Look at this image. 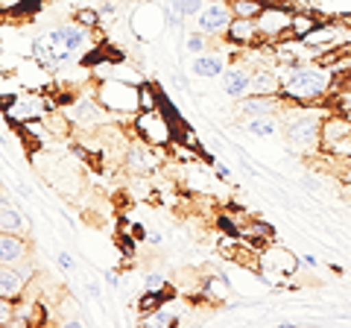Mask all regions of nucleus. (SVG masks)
<instances>
[{
    "mask_svg": "<svg viewBox=\"0 0 351 328\" xmlns=\"http://www.w3.org/2000/svg\"><path fill=\"white\" fill-rule=\"evenodd\" d=\"M281 100L284 103H304L316 106L325 103L331 94L337 73L334 68H328L325 62H299V65H281Z\"/></svg>",
    "mask_w": 351,
    "mask_h": 328,
    "instance_id": "1",
    "label": "nucleus"
},
{
    "mask_svg": "<svg viewBox=\"0 0 351 328\" xmlns=\"http://www.w3.org/2000/svg\"><path fill=\"white\" fill-rule=\"evenodd\" d=\"M290 115L281 120L284 124V141H287L290 152H313L322 150V126H325V115L316 112L313 106L304 103H290Z\"/></svg>",
    "mask_w": 351,
    "mask_h": 328,
    "instance_id": "2",
    "label": "nucleus"
},
{
    "mask_svg": "<svg viewBox=\"0 0 351 328\" xmlns=\"http://www.w3.org/2000/svg\"><path fill=\"white\" fill-rule=\"evenodd\" d=\"M97 91L94 97L100 100V106L106 108V112L112 115H138L141 112V85L135 82H126V80H94Z\"/></svg>",
    "mask_w": 351,
    "mask_h": 328,
    "instance_id": "3",
    "label": "nucleus"
},
{
    "mask_svg": "<svg viewBox=\"0 0 351 328\" xmlns=\"http://www.w3.org/2000/svg\"><path fill=\"white\" fill-rule=\"evenodd\" d=\"M53 108H59L56 103L50 100L47 91H36V89H24L18 91L15 97L3 100V115L9 124H29V120H44Z\"/></svg>",
    "mask_w": 351,
    "mask_h": 328,
    "instance_id": "4",
    "label": "nucleus"
},
{
    "mask_svg": "<svg viewBox=\"0 0 351 328\" xmlns=\"http://www.w3.org/2000/svg\"><path fill=\"white\" fill-rule=\"evenodd\" d=\"M132 129H135V135L141 141H147L149 147L156 150H164V147H173V126L167 115H164V108H141L132 120Z\"/></svg>",
    "mask_w": 351,
    "mask_h": 328,
    "instance_id": "5",
    "label": "nucleus"
},
{
    "mask_svg": "<svg viewBox=\"0 0 351 328\" xmlns=\"http://www.w3.org/2000/svg\"><path fill=\"white\" fill-rule=\"evenodd\" d=\"M29 59H36L41 68H47L56 73L62 65H68L73 62V50L64 45V38L59 36L56 30H50V32H44V36H38L36 41H32V47H29Z\"/></svg>",
    "mask_w": 351,
    "mask_h": 328,
    "instance_id": "6",
    "label": "nucleus"
},
{
    "mask_svg": "<svg viewBox=\"0 0 351 328\" xmlns=\"http://www.w3.org/2000/svg\"><path fill=\"white\" fill-rule=\"evenodd\" d=\"M255 24H258L261 38L267 41V45H276V41L290 36L293 12L287 6H281V3H267V6H263V12L255 18Z\"/></svg>",
    "mask_w": 351,
    "mask_h": 328,
    "instance_id": "7",
    "label": "nucleus"
},
{
    "mask_svg": "<svg viewBox=\"0 0 351 328\" xmlns=\"http://www.w3.org/2000/svg\"><path fill=\"white\" fill-rule=\"evenodd\" d=\"M232 21H234V12L228 6V0H208L205 9L196 15V30L205 32L208 38H226Z\"/></svg>",
    "mask_w": 351,
    "mask_h": 328,
    "instance_id": "8",
    "label": "nucleus"
},
{
    "mask_svg": "<svg viewBox=\"0 0 351 328\" xmlns=\"http://www.w3.org/2000/svg\"><path fill=\"white\" fill-rule=\"evenodd\" d=\"M129 30L132 36L141 38V41H152L158 38L164 30H167V18H164V9L152 6V3H141L135 12H132V21H129Z\"/></svg>",
    "mask_w": 351,
    "mask_h": 328,
    "instance_id": "9",
    "label": "nucleus"
},
{
    "mask_svg": "<svg viewBox=\"0 0 351 328\" xmlns=\"http://www.w3.org/2000/svg\"><path fill=\"white\" fill-rule=\"evenodd\" d=\"M219 91H223L228 100H243L252 94V68L246 62L234 59L226 68V73L219 76Z\"/></svg>",
    "mask_w": 351,
    "mask_h": 328,
    "instance_id": "10",
    "label": "nucleus"
},
{
    "mask_svg": "<svg viewBox=\"0 0 351 328\" xmlns=\"http://www.w3.org/2000/svg\"><path fill=\"white\" fill-rule=\"evenodd\" d=\"M232 62L234 59L228 56V50H223V47L219 50H205V53H199V56H193L191 76H196V80H219Z\"/></svg>",
    "mask_w": 351,
    "mask_h": 328,
    "instance_id": "11",
    "label": "nucleus"
},
{
    "mask_svg": "<svg viewBox=\"0 0 351 328\" xmlns=\"http://www.w3.org/2000/svg\"><path fill=\"white\" fill-rule=\"evenodd\" d=\"M32 279L29 264H0V299H21Z\"/></svg>",
    "mask_w": 351,
    "mask_h": 328,
    "instance_id": "12",
    "label": "nucleus"
},
{
    "mask_svg": "<svg viewBox=\"0 0 351 328\" xmlns=\"http://www.w3.org/2000/svg\"><path fill=\"white\" fill-rule=\"evenodd\" d=\"M302 264V258H295L290 249H284V246H269L263 255H258V267L263 272H269V276H293L295 270H299Z\"/></svg>",
    "mask_w": 351,
    "mask_h": 328,
    "instance_id": "13",
    "label": "nucleus"
},
{
    "mask_svg": "<svg viewBox=\"0 0 351 328\" xmlns=\"http://www.w3.org/2000/svg\"><path fill=\"white\" fill-rule=\"evenodd\" d=\"M123 164L129 173H156L158 170V152L156 147H149L147 141H135V144H126V152H123Z\"/></svg>",
    "mask_w": 351,
    "mask_h": 328,
    "instance_id": "14",
    "label": "nucleus"
},
{
    "mask_svg": "<svg viewBox=\"0 0 351 328\" xmlns=\"http://www.w3.org/2000/svg\"><path fill=\"white\" fill-rule=\"evenodd\" d=\"M226 41H228V45H232L234 50H246V47L263 45L255 18H234L232 27H228V32H226Z\"/></svg>",
    "mask_w": 351,
    "mask_h": 328,
    "instance_id": "15",
    "label": "nucleus"
},
{
    "mask_svg": "<svg viewBox=\"0 0 351 328\" xmlns=\"http://www.w3.org/2000/svg\"><path fill=\"white\" fill-rule=\"evenodd\" d=\"M237 103H240V115H246V120L267 117V115H281V108H284L281 97H261V94H249Z\"/></svg>",
    "mask_w": 351,
    "mask_h": 328,
    "instance_id": "16",
    "label": "nucleus"
},
{
    "mask_svg": "<svg viewBox=\"0 0 351 328\" xmlns=\"http://www.w3.org/2000/svg\"><path fill=\"white\" fill-rule=\"evenodd\" d=\"M56 32L64 38V45H68V47L73 50V56H76V59H80L88 47H91V32H94V30L82 27L80 21H68V24L56 27Z\"/></svg>",
    "mask_w": 351,
    "mask_h": 328,
    "instance_id": "17",
    "label": "nucleus"
},
{
    "mask_svg": "<svg viewBox=\"0 0 351 328\" xmlns=\"http://www.w3.org/2000/svg\"><path fill=\"white\" fill-rule=\"evenodd\" d=\"M27 249L29 244L24 240V235H12V232H3L0 235V264H24L27 261Z\"/></svg>",
    "mask_w": 351,
    "mask_h": 328,
    "instance_id": "18",
    "label": "nucleus"
},
{
    "mask_svg": "<svg viewBox=\"0 0 351 328\" xmlns=\"http://www.w3.org/2000/svg\"><path fill=\"white\" fill-rule=\"evenodd\" d=\"M337 36H339V27H337V24H331V21H319V27H316L311 36L304 38V45L311 47L313 56H319L322 50L339 47V45H337Z\"/></svg>",
    "mask_w": 351,
    "mask_h": 328,
    "instance_id": "19",
    "label": "nucleus"
},
{
    "mask_svg": "<svg viewBox=\"0 0 351 328\" xmlns=\"http://www.w3.org/2000/svg\"><path fill=\"white\" fill-rule=\"evenodd\" d=\"M0 229H3V232H12V235H24L27 232L24 214H21L18 205L9 202V200H3V205H0Z\"/></svg>",
    "mask_w": 351,
    "mask_h": 328,
    "instance_id": "20",
    "label": "nucleus"
},
{
    "mask_svg": "<svg viewBox=\"0 0 351 328\" xmlns=\"http://www.w3.org/2000/svg\"><path fill=\"white\" fill-rule=\"evenodd\" d=\"M246 129L258 138H276L278 132H284V124H281V115H267V117L246 120Z\"/></svg>",
    "mask_w": 351,
    "mask_h": 328,
    "instance_id": "21",
    "label": "nucleus"
},
{
    "mask_svg": "<svg viewBox=\"0 0 351 328\" xmlns=\"http://www.w3.org/2000/svg\"><path fill=\"white\" fill-rule=\"evenodd\" d=\"M319 27V21H316V15H311V12H293V30H290V36L293 38H307L311 32Z\"/></svg>",
    "mask_w": 351,
    "mask_h": 328,
    "instance_id": "22",
    "label": "nucleus"
},
{
    "mask_svg": "<svg viewBox=\"0 0 351 328\" xmlns=\"http://www.w3.org/2000/svg\"><path fill=\"white\" fill-rule=\"evenodd\" d=\"M228 6H232L234 18H258L263 12V0H228Z\"/></svg>",
    "mask_w": 351,
    "mask_h": 328,
    "instance_id": "23",
    "label": "nucleus"
},
{
    "mask_svg": "<svg viewBox=\"0 0 351 328\" xmlns=\"http://www.w3.org/2000/svg\"><path fill=\"white\" fill-rule=\"evenodd\" d=\"M144 323H147V325H176V323H179V314L170 311L167 305H161V308L149 311V314L144 316Z\"/></svg>",
    "mask_w": 351,
    "mask_h": 328,
    "instance_id": "24",
    "label": "nucleus"
},
{
    "mask_svg": "<svg viewBox=\"0 0 351 328\" xmlns=\"http://www.w3.org/2000/svg\"><path fill=\"white\" fill-rule=\"evenodd\" d=\"M73 21H80V24L88 27V30H97L100 27V21H103V12L100 9H91V6H80L76 9V15H73Z\"/></svg>",
    "mask_w": 351,
    "mask_h": 328,
    "instance_id": "25",
    "label": "nucleus"
},
{
    "mask_svg": "<svg viewBox=\"0 0 351 328\" xmlns=\"http://www.w3.org/2000/svg\"><path fill=\"white\" fill-rule=\"evenodd\" d=\"M205 3H208V0H173V9L182 18H196L205 9Z\"/></svg>",
    "mask_w": 351,
    "mask_h": 328,
    "instance_id": "26",
    "label": "nucleus"
},
{
    "mask_svg": "<svg viewBox=\"0 0 351 328\" xmlns=\"http://www.w3.org/2000/svg\"><path fill=\"white\" fill-rule=\"evenodd\" d=\"M184 50H188L191 56H199V53L208 50V36H205V32H199V30L188 32V38H184Z\"/></svg>",
    "mask_w": 351,
    "mask_h": 328,
    "instance_id": "27",
    "label": "nucleus"
},
{
    "mask_svg": "<svg viewBox=\"0 0 351 328\" xmlns=\"http://www.w3.org/2000/svg\"><path fill=\"white\" fill-rule=\"evenodd\" d=\"M144 290H149V293H167L170 288H167V279H164L161 272H147V276H144Z\"/></svg>",
    "mask_w": 351,
    "mask_h": 328,
    "instance_id": "28",
    "label": "nucleus"
},
{
    "mask_svg": "<svg viewBox=\"0 0 351 328\" xmlns=\"http://www.w3.org/2000/svg\"><path fill=\"white\" fill-rule=\"evenodd\" d=\"M21 3H24V0H0V12L9 18V15H15V12H18V6H21Z\"/></svg>",
    "mask_w": 351,
    "mask_h": 328,
    "instance_id": "29",
    "label": "nucleus"
},
{
    "mask_svg": "<svg viewBox=\"0 0 351 328\" xmlns=\"http://www.w3.org/2000/svg\"><path fill=\"white\" fill-rule=\"evenodd\" d=\"M56 261H59V267H62V270H73V267H76V261L71 258V253H64V249H59Z\"/></svg>",
    "mask_w": 351,
    "mask_h": 328,
    "instance_id": "30",
    "label": "nucleus"
},
{
    "mask_svg": "<svg viewBox=\"0 0 351 328\" xmlns=\"http://www.w3.org/2000/svg\"><path fill=\"white\" fill-rule=\"evenodd\" d=\"M214 176L223 179V182H228V179H232V173H228L226 164H217V159H214Z\"/></svg>",
    "mask_w": 351,
    "mask_h": 328,
    "instance_id": "31",
    "label": "nucleus"
},
{
    "mask_svg": "<svg viewBox=\"0 0 351 328\" xmlns=\"http://www.w3.org/2000/svg\"><path fill=\"white\" fill-rule=\"evenodd\" d=\"M339 179H343L346 185H351V159H346V167L339 170Z\"/></svg>",
    "mask_w": 351,
    "mask_h": 328,
    "instance_id": "32",
    "label": "nucleus"
},
{
    "mask_svg": "<svg viewBox=\"0 0 351 328\" xmlns=\"http://www.w3.org/2000/svg\"><path fill=\"white\" fill-rule=\"evenodd\" d=\"M302 264L311 267V270H316V267H319V258H316V255H302Z\"/></svg>",
    "mask_w": 351,
    "mask_h": 328,
    "instance_id": "33",
    "label": "nucleus"
},
{
    "mask_svg": "<svg viewBox=\"0 0 351 328\" xmlns=\"http://www.w3.org/2000/svg\"><path fill=\"white\" fill-rule=\"evenodd\" d=\"M161 232H156V229H152V232H147V244H152V246H158L161 244Z\"/></svg>",
    "mask_w": 351,
    "mask_h": 328,
    "instance_id": "34",
    "label": "nucleus"
},
{
    "mask_svg": "<svg viewBox=\"0 0 351 328\" xmlns=\"http://www.w3.org/2000/svg\"><path fill=\"white\" fill-rule=\"evenodd\" d=\"M106 281L112 284V288H120V279H117V272H106Z\"/></svg>",
    "mask_w": 351,
    "mask_h": 328,
    "instance_id": "35",
    "label": "nucleus"
},
{
    "mask_svg": "<svg viewBox=\"0 0 351 328\" xmlns=\"http://www.w3.org/2000/svg\"><path fill=\"white\" fill-rule=\"evenodd\" d=\"M348 71H351V59H348Z\"/></svg>",
    "mask_w": 351,
    "mask_h": 328,
    "instance_id": "36",
    "label": "nucleus"
},
{
    "mask_svg": "<svg viewBox=\"0 0 351 328\" xmlns=\"http://www.w3.org/2000/svg\"><path fill=\"white\" fill-rule=\"evenodd\" d=\"M263 3H269V0H263Z\"/></svg>",
    "mask_w": 351,
    "mask_h": 328,
    "instance_id": "37",
    "label": "nucleus"
}]
</instances>
